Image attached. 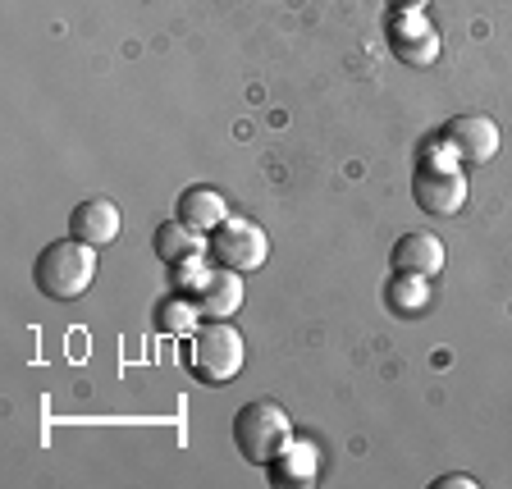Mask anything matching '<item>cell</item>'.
<instances>
[{"label":"cell","instance_id":"6da1fadb","mask_svg":"<svg viewBox=\"0 0 512 489\" xmlns=\"http://www.w3.org/2000/svg\"><path fill=\"white\" fill-rule=\"evenodd\" d=\"M462 160L453 156L444 138L421 142L416 151V179H412V197L426 215H458L467 206V174L458 170Z\"/></svg>","mask_w":512,"mask_h":489},{"label":"cell","instance_id":"7a4b0ae2","mask_svg":"<svg viewBox=\"0 0 512 489\" xmlns=\"http://www.w3.org/2000/svg\"><path fill=\"white\" fill-rule=\"evenodd\" d=\"M92 279H96V247L74 234L60 238V243H46L42 256L32 261V284L55 302L83 298L92 288Z\"/></svg>","mask_w":512,"mask_h":489},{"label":"cell","instance_id":"3957f363","mask_svg":"<svg viewBox=\"0 0 512 489\" xmlns=\"http://www.w3.org/2000/svg\"><path fill=\"white\" fill-rule=\"evenodd\" d=\"M243 362H247V343L229 320H206V325H197V334H192V357H188V371L197 375V380L229 384L243 375Z\"/></svg>","mask_w":512,"mask_h":489},{"label":"cell","instance_id":"277c9868","mask_svg":"<svg viewBox=\"0 0 512 489\" xmlns=\"http://www.w3.org/2000/svg\"><path fill=\"white\" fill-rule=\"evenodd\" d=\"M288 439H293V421H288V412L279 403H270V398H252V403L238 407L234 444L252 467H270V458H275Z\"/></svg>","mask_w":512,"mask_h":489},{"label":"cell","instance_id":"5b68a950","mask_svg":"<svg viewBox=\"0 0 512 489\" xmlns=\"http://www.w3.org/2000/svg\"><path fill=\"white\" fill-rule=\"evenodd\" d=\"M211 256H215V266H229L238 275H247V270H261L270 261V238L256 220L229 215L211 234Z\"/></svg>","mask_w":512,"mask_h":489},{"label":"cell","instance_id":"8992f818","mask_svg":"<svg viewBox=\"0 0 512 489\" xmlns=\"http://www.w3.org/2000/svg\"><path fill=\"white\" fill-rule=\"evenodd\" d=\"M384 32H389V51H394L403 64L426 69V64L439 60L444 37H439L435 23L426 19V10H389V28Z\"/></svg>","mask_w":512,"mask_h":489},{"label":"cell","instance_id":"52a82bcc","mask_svg":"<svg viewBox=\"0 0 512 489\" xmlns=\"http://www.w3.org/2000/svg\"><path fill=\"white\" fill-rule=\"evenodd\" d=\"M439 138L453 147L462 165H485L499 156V124L490 115H453L439 128Z\"/></svg>","mask_w":512,"mask_h":489},{"label":"cell","instance_id":"ba28073f","mask_svg":"<svg viewBox=\"0 0 512 489\" xmlns=\"http://www.w3.org/2000/svg\"><path fill=\"white\" fill-rule=\"evenodd\" d=\"M270 480L275 485H316L320 480V448L311 444V439H288L284 448H279L275 458H270Z\"/></svg>","mask_w":512,"mask_h":489},{"label":"cell","instance_id":"9c48e42d","mask_svg":"<svg viewBox=\"0 0 512 489\" xmlns=\"http://www.w3.org/2000/svg\"><path fill=\"white\" fill-rule=\"evenodd\" d=\"M119 206L106 202V197H92V202H78L74 215H69V234L83 238V243L92 247H106L119 238Z\"/></svg>","mask_w":512,"mask_h":489},{"label":"cell","instance_id":"30bf717a","mask_svg":"<svg viewBox=\"0 0 512 489\" xmlns=\"http://www.w3.org/2000/svg\"><path fill=\"white\" fill-rule=\"evenodd\" d=\"M197 307H202L206 320H229L243 307V275L229 266H211L206 284L197 288Z\"/></svg>","mask_w":512,"mask_h":489},{"label":"cell","instance_id":"8fae6325","mask_svg":"<svg viewBox=\"0 0 512 489\" xmlns=\"http://www.w3.org/2000/svg\"><path fill=\"white\" fill-rule=\"evenodd\" d=\"M444 243H439L430 229H412V234H403L394 243V270H416V275H439L444 270Z\"/></svg>","mask_w":512,"mask_h":489},{"label":"cell","instance_id":"7c38bea8","mask_svg":"<svg viewBox=\"0 0 512 489\" xmlns=\"http://www.w3.org/2000/svg\"><path fill=\"white\" fill-rule=\"evenodd\" d=\"M211 243H206L202 229H192L183 220H165L156 229V256L165 266H179V261H192V256H206Z\"/></svg>","mask_w":512,"mask_h":489},{"label":"cell","instance_id":"4fadbf2b","mask_svg":"<svg viewBox=\"0 0 512 489\" xmlns=\"http://www.w3.org/2000/svg\"><path fill=\"white\" fill-rule=\"evenodd\" d=\"M179 220L192 224V229H202V234H215V229L229 220V202H224L215 188L197 183V188H188L179 197Z\"/></svg>","mask_w":512,"mask_h":489},{"label":"cell","instance_id":"5bb4252c","mask_svg":"<svg viewBox=\"0 0 512 489\" xmlns=\"http://www.w3.org/2000/svg\"><path fill=\"white\" fill-rule=\"evenodd\" d=\"M384 302L394 316H421L430 307V275H416V270H394L389 288H384Z\"/></svg>","mask_w":512,"mask_h":489},{"label":"cell","instance_id":"9a60e30c","mask_svg":"<svg viewBox=\"0 0 512 489\" xmlns=\"http://www.w3.org/2000/svg\"><path fill=\"white\" fill-rule=\"evenodd\" d=\"M156 325L165 334H197V325H202V307H197V298H165L156 307Z\"/></svg>","mask_w":512,"mask_h":489},{"label":"cell","instance_id":"2e32d148","mask_svg":"<svg viewBox=\"0 0 512 489\" xmlns=\"http://www.w3.org/2000/svg\"><path fill=\"white\" fill-rule=\"evenodd\" d=\"M206 275H211V266H206L202 256H192V261H179V266H174V284L188 288V293H197V288L206 284Z\"/></svg>","mask_w":512,"mask_h":489},{"label":"cell","instance_id":"e0dca14e","mask_svg":"<svg viewBox=\"0 0 512 489\" xmlns=\"http://www.w3.org/2000/svg\"><path fill=\"white\" fill-rule=\"evenodd\" d=\"M435 489H476V480L471 476H439Z\"/></svg>","mask_w":512,"mask_h":489},{"label":"cell","instance_id":"ac0fdd59","mask_svg":"<svg viewBox=\"0 0 512 489\" xmlns=\"http://www.w3.org/2000/svg\"><path fill=\"white\" fill-rule=\"evenodd\" d=\"M430 0H389V10H426Z\"/></svg>","mask_w":512,"mask_h":489}]
</instances>
